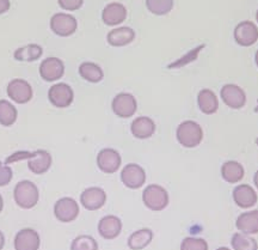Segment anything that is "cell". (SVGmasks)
I'll return each mask as SVG.
<instances>
[{
	"label": "cell",
	"mask_w": 258,
	"mask_h": 250,
	"mask_svg": "<svg viewBox=\"0 0 258 250\" xmlns=\"http://www.w3.org/2000/svg\"><path fill=\"white\" fill-rule=\"evenodd\" d=\"M14 199L18 207L23 210H31L38 203L40 191L34 182L29 180L19 181L15 186Z\"/></svg>",
	"instance_id": "6da1fadb"
},
{
	"label": "cell",
	"mask_w": 258,
	"mask_h": 250,
	"mask_svg": "<svg viewBox=\"0 0 258 250\" xmlns=\"http://www.w3.org/2000/svg\"><path fill=\"white\" fill-rule=\"evenodd\" d=\"M177 141L179 142L183 147L194 148L198 147L203 140V129L198 122L186 120L179 123L176 131Z\"/></svg>",
	"instance_id": "7a4b0ae2"
},
{
	"label": "cell",
	"mask_w": 258,
	"mask_h": 250,
	"mask_svg": "<svg viewBox=\"0 0 258 250\" xmlns=\"http://www.w3.org/2000/svg\"><path fill=\"white\" fill-rule=\"evenodd\" d=\"M143 201L148 210L159 212V211L166 209L170 197L169 193L164 187L159 184H150L143 191Z\"/></svg>",
	"instance_id": "3957f363"
},
{
	"label": "cell",
	"mask_w": 258,
	"mask_h": 250,
	"mask_svg": "<svg viewBox=\"0 0 258 250\" xmlns=\"http://www.w3.org/2000/svg\"><path fill=\"white\" fill-rule=\"evenodd\" d=\"M54 216L61 223H72L79 216V205L72 197H61L54 205Z\"/></svg>",
	"instance_id": "277c9868"
},
{
	"label": "cell",
	"mask_w": 258,
	"mask_h": 250,
	"mask_svg": "<svg viewBox=\"0 0 258 250\" xmlns=\"http://www.w3.org/2000/svg\"><path fill=\"white\" fill-rule=\"evenodd\" d=\"M111 109L116 116L122 119H129L137 113L138 102L132 93L121 92L112 99Z\"/></svg>",
	"instance_id": "5b68a950"
},
{
	"label": "cell",
	"mask_w": 258,
	"mask_h": 250,
	"mask_svg": "<svg viewBox=\"0 0 258 250\" xmlns=\"http://www.w3.org/2000/svg\"><path fill=\"white\" fill-rule=\"evenodd\" d=\"M6 92H8L10 99H12L17 105H25V103L30 102L34 96V91H32L30 84L21 78L12 79L8 84Z\"/></svg>",
	"instance_id": "8992f818"
},
{
	"label": "cell",
	"mask_w": 258,
	"mask_h": 250,
	"mask_svg": "<svg viewBox=\"0 0 258 250\" xmlns=\"http://www.w3.org/2000/svg\"><path fill=\"white\" fill-rule=\"evenodd\" d=\"M78 22L72 15L59 12L50 18V29L60 37H69L77 31Z\"/></svg>",
	"instance_id": "52a82bcc"
},
{
	"label": "cell",
	"mask_w": 258,
	"mask_h": 250,
	"mask_svg": "<svg viewBox=\"0 0 258 250\" xmlns=\"http://www.w3.org/2000/svg\"><path fill=\"white\" fill-rule=\"evenodd\" d=\"M48 99L56 108L63 109L73 103L74 92L73 89L66 83H57L50 86L48 91Z\"/></svg>",
	"instance_id": "ba28073f"
},
{
	"label": "cell",
	"mask_w": 258,
	"mask_h": 250,
	"mask_svg": "<svg viewBox=\"0 0 258 250\" xmlns=\"http://www.w3.org/2000/svg\"><path fill=\"white\" fill-rule=\"evenodd\" d=\"M234 41L241 47H250L258 41V27L251 21L238 23L233 31Z\"/></svg>",
	"instance_id": "9c48e42d"
},
{
	"label": "cell",
	"mask_w": 258,
	"mask_h": 250,
	"mask_svg": "<svg viewBox=\"0 0 258 250\" xmlns=\"http://www.w3.org/2000/svg\"><path fill=\"white\" fill-rule=\"evenodd\" d=\"M121 181L129 189H139L146 182V173L139 164L129 163L122 169Z\"/></svg>",
	"instance_id": "30bf717a"
},
{
	"label": "cell",
	"mask_w": 258,
	"mask_h": 250,
	"mask_svg": "<svg viewBox=\"0 0 258 250\" xmlns=\"http://www.w3.org/2000/svg\"><path fill=\"white\" fill-rule=\"evenodd\" d=\"M222 102L231 109H241L246 105V93L235 84H225L220 90Z\"/></svg>",
	"instance_id": "8fae6325"
},
{
	"label": "cell",
	"mask_w": 258,
	"mask_h": 250,
	"mask_svg": "<svg viewBox=\"0 0 258 250\" xmlns=\"http://www.w3.org/2000/svg\"><path fill=\"white\" fill-rule=\"evenodd\" d=\"M122 158L114 148H103L97 155V167L104 174H115L121 167Z\"/></svg>",
	"instance_id": "7c38bea8"
},
{
	"label": "cell",
	"mask_w": 258,
	"mask_h": 250,
	"mask_svg": "<svg viewBox=\"0 0 258 250\" xmlns=\"http://www.w3.org/2000/svg\"><path fill=\"white\" fill-rule=\"evenodd\" d=\"M64 74V64L59 58H47L40 65V76L44 82L53 83L62 78Z\"/></svg>",
	"instance_id": "4fadbf2b"
},
{
	"label": "cell",
	"mask_w": 258,
	"mask_h": 250,
	"mask_svg": "<svg viewBox=\"0 0 258 250\" xmlns=\"http://www.w3.org/2000/svg\"><path fill=\"white\" fill-rule=\"evenodd\" d=\"M106 203V193L99 187H90L80 194V204L88 211H98Z\"/></svg>",
	"instance_id": "5bb4252c"
},
{
	"label": "cell",
	"mask_w": 258,
	"mask_h": 250,
	"mask_svg": "<svg viewBox=\"0 0 258 250\" xmlns=\"http://www.w3.org/2000/svg\"><path fill=\"white\" fill-rule=\"evenodd\" d=\"M40 245L41 238L36 230L27 227L16 233L14 241L15 250H38Z\"/></svg>",
	"instance_id": "9a60e30c"
},
{
	"label": "cell",
	"mask_w": 258,
	"mask_h": 250,
	"mask_svg": "<svg viewBox=\"0 0 258 250\" xmlns=\"http://www.w3.org/2000/svg\"><path fill=\"white\" fill-rule=\"evenodd\" d=\"M125 18H127V9L121 3H110L102 11V21L109 27L122 24Z\"/></svg>",
	"instance_id": "2e32d148"
},
{
	"label": "cell",
	"mask_w": 258,
	"mask_h": 250,
	"mask_svg": "<svg viewBox=\"0 0 258 250\" xmlns=\"http://www.w3.org/2000/svg\"><path fill=\"white\" fill-rule=\"evenodd\" d=\"M53 163V158L50 154L44 150H37L31 154V157L28 159V168L32 174L43 175L49 170Z\"/></svg>",
	"instance_id": "e0dca14e"
},
{
	"label": "cell",
	"mask_w": 258,
	"mask_h": 250,
	"mask_svg": "<svg viewBox=\"0 0 258 250\" xmlns=\"http://www.w3.org/2000/svg\"><path fill=\"white\" fill-rule=\"evenodd\" d=\"M233 200L240 209H250L257 204L258 196L256 190L249 184H239L233 189Z\"/></svg>",
	"instance_id": "ac0fdd59"
},
{
	"label": "cell",
	"mask_w": 258,
	"mask_h": 250,
	"mask_svg": "<svg viewBox=\"0 0 258 250\" xmlns=\"http://www.w3.org/2000/svg\"><path fill=\"white\" fill-rule=\"evenodd\" d=\"M122 231V222L118 217L109 216L103 217L98 223V233L104 239H115L120 236Z\"/></svg>",
	"instance_id": "d6986e66"
},
{
	"label": "cell",
	"mask_w": 258,
	"mask_h": 250,
	"mask_svg": "<svg viewBox=\"0 0 258 250\" xmlns=\"http://www.w3.org/2000/svg\"><path fill=\"white\" fill-rule=\"evenodd\" d=\"M131 132L133 136L140 140L151 138L156 132V123L148 116H139L134 119L131 125Z\"/></svg>",
	"instance_id": "ffe728a7"
},
{
	"label": "cell",
	"mask_w": 258,
	"mask_h": 250,
	"mask_svg": "<svg viewBox=\"0 0 258 250\" xmlns=\"http://www.w3.org/2000/svg\"><path fill=\"white\" fill-rule=\"evenodd\" d=\"M135 40V31L129 27H120L108 32L106 41L112 47H124Z\"/></svg>",
	"instance_id": "44dd1931"
},
{
	"label": "cell",
	"mask_w": 258,
	"mask_h": 250,
	"mask_svg": "<svg viewBox=\"0 0 258 250\" xmlns=\"http://www.w3.org/2000/svg\"><path fill=\"white\" fill-rule=\"evenodd\" d=\"M235 226L240 232L246 235H256L258 233V210L241 213L237 218Z\"/></svg>",
	"instance_id": "7402d4cb"
},
{
	"label": "cell",
	"mask_w": 258,
	"mask_h": 250,
	"mask_svg": "<svg viewBox=\"0 0 258 250\" xmlns=\"http://www.w3.org/2000/svg\"><path fill=\"white\" fill-rule=\"evenodd\" d=\"M198 105L200 110L206 115L215 114L219 109V99L214 91L209 89H202L198 95Z\"/></svg>",
	"instance_id": "603a6c76"
},
{
	"label": "cell",
	"mask_w": 258,
	"mask_h": 250,
	"mask_svg": "<svg viewBox=\"0 0 258 250\" xmlns=\"http://www.w3.org/2000/svg\"><path fill=\"white\" fill-rule=\"evenodd\" d=\"M244 167L237 161H227L221 167V176L228 183H238L244 178Z\"/></svg>",
	"instance_id": "cb8c5ba5"
},
{
	"label": "cell",
	"mask_w": 258,
	"mask_h": 250,
	"mask_svg": "<svg viewBox=\"0 0 258 250\" xmlns=\"http://www.w3.org/2000/svg\"><path fill=\"white\" fill-rule=\"evenodd\" d=\"M153 239V231L151 229L137 230L129 236L128 246L132 250H143L150 245Z\"/></svg>",
	"instance_id": "d4e9b609"
},
{
	"label": "cell",
	"mask_w": 258,
	"mask_h": 250,
	"mask_svg": "<svg viewBox=\"0 0 258 250\" xmlns=\"http://www.w3.org/2000/svg\"><path fill=\"white\" fill-rule=\"evenodd\" d=\"M43 54V49L40 44L30 43L24 45V47L18 48L15 51L14 58L17 61H24V63H32L40 59Z\"/></svg>",
	"instance_id": "484cf974"
},
{
	"label": "cell",
	"mask_w": 258,
	"mask_h": 250,
	"mask_svg": "<svg viewBox=\"0 0 258 250\" xmlns=\"http://www.w3.org/2000/svg\"><path fill=\"white\" fill-rule=\"evenodd\" d=\"M79 74L84 80L93 84L102 82L103 78H104V72H103L102 67L95 63H90V61L80 65Z\"/></svg>",
	"instance_id": "4316f807"
},
{
	"label": "cell",
	"mask_w": 258,
	"mask_h": 250,
	"mask_svg": "<svg viewBox=\"0 0 258 250\" xmlns=\"http://www.w3.org/2000/svg\"><path fill=\"white\" fill-rule=\"evenodd\" d=\"M18 112L16 107L8 99H0V125L11 127L17 121Z\"/></svg>",
	"instance_id": "83f0119b"
},
{
	"label": "cell",
	"mask_w": 258,
	"mask_h": 250,
	"mask_svg": "<svg viewBox=\"0 0 258 250\" xmlns=\"http://www.w3.org/2000/svg\"><path fill=\"white\" fill-rule=\"evenodd\" d=\"M231 244L233 250H258V243L256 239L243 232L234 233L232 236Z\"/></svg>",
	"instance_id": "f1b7e54d"
},
{
	"label": "cell",
	"mask_w": 258,
	"mask_h": 250,
	"mask_svg": "<svg viewBox=\"0 0 258 250\" xmlns=\"http://www.w3.org/2000/svg\"><path fill=\"white\" fill-rule=\"evenodd\" d=\"M146 6L151 14L164 16L172 10L173 0H146Z\"/></svg>",
	"instance_id": "f546056e"
},
{
	"label": "cell",
	"mask_w": 258,
	"mask_h": 250,
	"mask_svg": "<svg viewBox=\"0 0 258 250\" xmlns=\"http://www.w3.org/2000/svg\"><path fill=\"white\" fill-rule=\"evenodd\" d=\"M71 250H98V243L91 236L82 235L73 239Z\"/></svg>",
	"instance_id": "4dcf8cb0"
},
{
	"label": "cell",
	"mask_w": 258,
	"mask_h": 250,
	"mask_svg": "<svg viewBox=\"0 0 258 250\" xmlns=\"http://www.w3.org/2000/svg\"><path fill=\"white\" fill-rule=\"evenodd\" d=\"M180 250H208V243L202 238L186 237L180 243Z\"/></svg>",
	"instance_id": "1f68e13d"
},
{
	"label": "cell",
	"mask_w": 258,
	"mask_h": 250,
	"mask_svg": "<svg viewBox=\"0 0 258 250\" xmlns=\"http://www.w3.org/2000/svg\"><path fill=\"white\" fill-rule=\"evenodd\" d=\"M12 177H14V171L12 169L9 167L8 164L3 163L0 161V187L8 186L10 182L12 181Z\"/></svg>",
	"instance_id": "d6a6232c"
},
{
	"label": "cell",
	"mask_w": 258,
	"mask_h": 250,
	"mask_svg": "<svg viewBox=\"0 0 258 250\" xmlns=\"http://www.w3.org/2000/svg\"><path fill=\"white\" fill-rule=\"evenodd\" d=\"M202 48H203V45H200L199 48H196V49H194V51L190 52L189 54L184 55V58H182V59H179L178 61H176V63L171 64L170 66H169V68H176V67H182V66H185L186 64L190 63V61L195 60L196 58H198V57H196L195 54H199L200 49H202Z\"/></svg>",
	"instance_id": "836d02e7"
},
{
	"label": "cell",
	"mask_w": 258,
	"mask_h": 250,
	"mask_svg": "<svg viewBox=\"0 0 258 250\" xmlns=\"http://www.w3.org/2000/svg\"><path fill=\"white\" fill-rule=\"evenodd\" d=\"M31 154H32V152H29V151H17V152H15V154L9 156V157L5 159V164L9 165L11 163H16V162L28 161V159L31 157Z\"/></svg>",
	"instance_id": "e575fe53"
},
{
	"label": "cell",
	"mask_w": 258,
	"mask_h": 250,
	"mask_svg": "<svg viewBox=\"0 0 258 250\" xmlns=\"http://www.w3.org/2000/svg\"><path fill=\"white\" fill-rule=\"evenodd\" d=\"M61 9L67 11H76L80 9L84 4V0H57Z\"/></svg>",
	"instance_id": "d590c367"
},
{
	"label": "cell",
	"mask_w": 258,
	"mask_h": 250,
	"mask_svg": "<svg viewBox=\"0 0 258 250\" xmlns=\"http://www.w3.org/2000/svg\"><path fill=\"white\" fill-rule=\"evenodd\" d=\"M10 0H0V15L5 14L10 9Z\"/></svg>",
	"instance_id": "8d00e7d4"
},
{
	"label": "cell",
	"mask_w": 258,
	"mask_h": 250,
	"mask_svg": "<svg viewBox=\"0 0 258 250\" xmlns=\"http://www.w3.org/2000/svg\"><path fill=\"white\" fill-rule=\"evenodd\" d=\"M4 245H5V236H4V233L0 231V250H3Z\"/></svg>",
	"instance_id": "74e56055"
},
{
	"label": "cell",
	"mask_w": 258,
	"mask_h": 250,
	"mask_svg": "<svg viewBox=\"0 0 258 250\" xmlns=\"http://www.w3.org/2000/svg\"><path fill=\"white\" fill-rule=\"evenodd\" d=\"M253 183L254 186H256V188L258 189V170L254 173V176H253Z\"/></svg>",
	"instance_id": "f35d334b"
},
{
	"label": "cell",
	"mask_w": 258,
	"mask_h": 250,
	"mask_svg": "<svg viewBox=\"0 0 258 250\" xmlns=\"http://www.w3.org/2000/svg\"><path fill=\"white\" fill-rule=\"evenodd\" d=\"M3 210H4V200H3L2 194H0V213L3 212Z\"/></svg>",
	"instance_id": "ab89813d"
},
{
	"label": "cell",
	"mask_w": 258,
	"mask_h": 250,
	"mask_svg": "<svg viewBox=\"0 0 258 250\" xmlns=\"http://www.w3.org/2000/svg\"><path fill=\"white\" fill-rule=\"evenodd\" d=\"M254 63H256L257 67H258V49H257V52H256V55H254Z\"/></svg>",
	"instance_id": "60d3db41"
},
{
	"label": "cell",
	"mask_w": 258,
	"mask_h": 250,
	"mask_svg": "<svg viewBox=\"0 0 258 250\" xmlns=\"http://www.w3.org/2000/svg\"><path fill=\"white\" fill-rule=\"evenodd\" d=\"M217 250H231V249H228V248H226V246H221V248H218Z\"/></svg>",
	"instance_id": "b9f144b4"
},
{
	"label": "cell",
	"mask_w": 258,
	"mask_h": 250,
	"mask_svg": "<svg viewBox=\"0 0 258 250\" xmlns=\"http://www.w3.org/2000/svg\"><path fill=\"white\" fill-rule=\"evenodd\" d=\"M256 21L258 23V10H257V12H256Z\"/></svg>",
	"instance_id": "7bdbcfd3"
},
{
	"label": "cell",
	"mask_w": 258,
	"mask_h": 250,
	"mask_svg": "<svg viewBox=\"0 0 258 250\" xmlns=\"http://www.w3.org/2000/svg\"><path fill=\"white\" fill-rule=\"evenodd\" d=\"M254 142H256V145L258 146V138H256V140H254Z\"/></svg>",
	"instance_id": "ee69618b"
}]
</instances>
